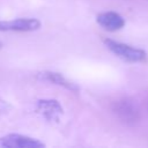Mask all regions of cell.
Masks as SVG:
<instances>
[{
  "label": "cell",
  "mask_w": 148,
  "mask_h": 148,
  "mask_svg": "<svg viewBox=\"0 0 148 148\" xmlns=\"http://www.w3.org/2000/svg\"><path fill=\"white\" fill-rule=\"evenodd\" d=\"M104 44L113 54H116L118 58L127 62H141V61H145L147 58L146 51L138 47H133L125 43L105 38Z\"/></svg>",
  "instance_id": "6da1fadb"
},
{
  "label": "cell",
  "mask_w": 148,
  "mask_h": 148,
  "mask_svg": "<svg viewBox=\"0 0 148 148\" xmlns=\"http://www.w3.org/2000/svg\"><path fill=\"white\" fill-rule=\"evenodd\" d=\"M40 28V21L35 17H20L14 20L0 21V31H18L28 32Z\"/></svg>",
  "instance_id": "7a4b0ae2"
},
{
  "label": "cell",
  "mask_w": 148,
  "mask_h": 148,
  "mask_svg": "<svg viewBox=\"0 0 148 148\" xmlns=\"http://www.w3.org/2000/svg\"><path fill=\"white\" fill-rule=\"evenodd\" d=\"M0 146L6 148H43L44 143L28 135L12 133L0 138Z\"/></svg>",
  "instance_id": "3957f363"
},
{
  "label": "cell",
  "mask_w": 148,
  "mask_h": 148,
  "mask_svg": "<svg viewBox=\"0 0 148 148\" xmlns=\"http://www.w3.org/2000/svg\"><path fill=\"white\" fill-rule=\"evenodd\" d=\"M112 110L114 114L125 124H135L140 118L138 106L128 99H119L114 102Z\"/></svg>",
  "instance_id": "277c9868"
},
{
  "label": "cell",
  "mask_w": 148,
  "mask_h": 148,
  "mask_svg": "<svg viewBox=\"0 0 148 148\" xmlns=\"http://www.w3.org/2000/svg\"><path fill=\"white\" fill-rule=\"evenodd\" d=\"M37 111L47 121H59L62 114V108L60 103L56 99H39L37 102Z\"/></svg>",
  "instance_id": "5b68a950"
},
{
  "label": "cell",
  "mask_w": 148,
  "mask_h": 148,
  "mask_svg": "<svg viewBox=\"0 0 148 148\" xmlns=\"http://www.w3.org/2000/svg\"><path fill=\"white\" fill-rule=\"evenodd\" d=\"M97 23L108 31H117L120 30L125 25L124 17L116 12H104L97 15Z\"/></svg>",
  "instance_id": "8992f818"
},
{
  "label": "cell",
  "mask_w": 148,
  "mask_h": 148,
  "mask_svg": "<svg viewBox=\"0 0 148 148\" xmlns=\"http://www.w3.org/2000/svg\"><path fill=\"white\" fill-rule=\"evenodd\" d=\"M37 77L40 79V80H44V81H49L53 84H57V86H60L62 88H66L71 91H79V87L71 82L68 79H66L64 75H61L60 73H57V72H51V71H44V72H40L37 74Z\"/></svg>",
  "instance_id": "52a82bcc"
},
{
  "label": "cell",
  "mask_w": 148,
  "mask_h": 148,
  "mask_svg": "<svg viewBox=\"0 0 148 148\" xmlns=\"http://www.w3.org/2000/svg\"><path fill=\"white\" fill-rule=\"evenodd\" d=\"M0 47H1V43H0Z\"/></svg>",
  "instance_id": "ba28073f"
}]
</instances>
